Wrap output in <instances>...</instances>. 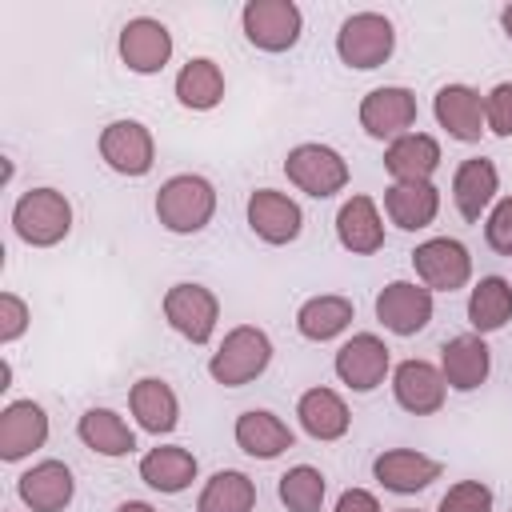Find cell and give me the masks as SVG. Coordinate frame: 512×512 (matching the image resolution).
<instances>
[{
	"mask_svg": "<svg viewBox=\"0 0 512 512\" xmlns=\"http://www.w3.org/2000/svg\"><path fill=\"white\" fill-rule=\"evenodd\" d=\"M216 192L204 176H172L156 196V216L168 232H200L212 220Z\"/></svg>",
	"mask_w": 512,
	"mask_h": 512,
	"instance_id": "cell-1",
	"label": "cell"
},
{
	"mask_svg": "<svg viewBox=\"0 0 512 512\" xmlns=\"http://www.w3.org/2000/svg\"><path fill=\"white\" fill-rule=\"evenodd\" d=\"M12 224H16L20 240L48 248V244H56V240L68 236V228H72V208H68L64 192H56V188H32V192H24V196L16 200Z\"/></svg>",
	"mask_w": 512,
	"mask_h": 512,
	"instance_id": "cell-2",
	"label": "cell"
},
{
	"mask_svg": "<svg viewBox=\"0 0 512 512\" xmlns=\"http://www.w3.org/2000/svg\"><path fill=\"white\" fill-rule=\"evenodd\" d=\"M268 360H272L268 336H264L260 328H248V324H244V328H232V332L224 336V344H220V352L212 356L208 372H212L216 384L240 388V384L256 380V376L268 368Z\"/></svg>",
	"mask_w": 512,
	"mask_h": 512,
	"instance_id": "cell-3",
	"label": "cell"
},
{
	"mask_svg": "<svg viewBox=\"0 0 512 512\" xmlns=\"http://www.w3.org/2000/svg\"><path fill=\"white\" fill-rule=\"evenodd\" d=\"M392 24L380 16V12H356L340 24V36H336V52L344 64L352 68H376L392 56Z\"/></svg>",
	"mask_w": 512,
	"mask_h": 512,
	"instance_id": "cell-4",
	"label": "cell"
},
{
	"mask_svg": "<svg viewBox=\"0 0 512 512\" xmlns=\"http://www.w3.org/2000/svg\"><path fill=\"white\" fill-rule=\"evenodd\" d=\"M284 172H288V180L296 188H304L308 196H320V200L332 196V192H340L348 184V164L332 148H324V144H300V148H292L288 160H284Z\"/></svg>",
	"mask_w": 512,
	"mask_h": 512,
	"instance_id": "cell-5",
	"label": "cell"
},
{
	"mask_svg": "<svg viewBox=\"0 0 512 512\" xmlns=\"http://www.w3.org/2000/svg\"><path fill=\"white\" fill-rule=\"evenodd\" d=\"M244 32L264 52H284L300 36V8L292 0H252L244 8Z\"/></svg>",
	"mask_w": 512,
	"mask_h": 512,
	"instance_id": "cell-6",
	"label": "cell"
},
{
	"mask_svg": "<svg viewBox=\"0 0 512 512\" xmlns=\"http://www.w3.org/2000/svg\"><path fill=\"white\" fill-rule=\"evenodd\" d=\"M412 264L420 272V280L436 292H456L468 284V272H472V260H468V248L460 240H428L412 252Z\"/></svg>",
	"mask_w": 512,
	"mask_h": 512,
	"instance_id": "cell-7",
	"label": "cell"
},
{
	"mask_svg": "<svg viewBox=\"0 0 512 512\" xmlns=\"http://www.w3.org/2000/svg\"><path fill=\"white\" fill-rule=\"evenodd\" d=\"M216 312H220L216 296H212L208 288H200V284H176V288H168V296H164V316H168V324H172L180 336H188L192 344H204V340L212 336Z\"/></svg>",
	"mask_w": 512,
	"mask_h": 512,
	"instance_id": "cell-8",
	"label": "cell"
},
{
	"mask_svg": "<svg viewBox=\"0 0 512 512\" xmlns=\"http://www.w3.org/2000/svg\"><path fill=\"white\" fill-rule=\"evenodd\" d=\"M376 316H380V324H384L388 332L412 336V332H420V328L432 320V288L396 280V284H388V288L376 296Z\"/></svg>",
	"mask_w": 512,
	"mask_h": 512,
	"instance_id": "cell-9",
	"label": "cell"
},
{
	"mask_svg": "<svg viewBox=\"0 0 512 512\" xmlns=\"http://www.w3.org/2000/svg\"><path fill=\"white\" fill-rule=\"evenodd\" d=\"M360 124L368 136H404V128L416 124V96L408 88H376L360 104Z\"/></svg>",
	"mask_w": 512,
	"mask_h": 512,
	"instance_id": "cell-10",
	"label": "cell"
},
{
	"mask_svg": "<svg viewBox=\"0 0 512 512\" xmlns=\"http://www.w3.org/2000/svg\"><path fill=\"white\" fill-rule=\"evenodd\" d=\"M388 372V348L384 340H376L372 332H360L352 336L340 352H336V376L356 388V392H372Z\"/></svg>",
	"mask_w": 512,
	"mask_h": 512,
	"instance_id": "cell-11",
	"label": "cell"
},
{
	"mask_svg": "<svg viewBox=\"0 0 512 512\" xmlns=\"http://www.w3.org/2000/svg\"><path fill=\"white\" fill-rule=\"evenodd\" d=\"M100 156L124 176H144L152 168V136L136 120H116L100 136Z\"/></svg>",
	"mask_w": 512,
	"mask_h": 512,
	"instance_id": "cell-12",
	"label": "cell"
},
{
	"mask_svg": "<svg viewBox=\"0 0 512 512\" xmlns=\"http://www.w3.org/2000/svg\"><path fill=\"white\" fill-rule=\"evenodd\" d=\"M120 56L132 72H160L172 56V36L160 20H128L124 32H120Z\"/></svg>",
	"mask_w": 512,
	"mask_h": 512,
	"instance_id": "cell-13",
	"label": "cell"
},
{
	"mask_svg": "<svg viewBox=\"0 0 512 512\" xmlns=\"http://www.w3.org/2000/svg\"><path fill=\"white\" fill-rule=\"evenodd\" d=\"M248 224L260 240L268 244H288L300 236V208L296 200H288L284 192H272V188H260L252 192L248 200Z\"/></svg>",
	"mask_w": 512,
	"mask_h": 512,
	"instance_id": "cell-14",
	"label": "cell"
},
{
	"mask_svg": "<svg viewBox=\"0 0 512 512\" xmlns=\"http://www.w3.org/2000/svg\"><path fill=\"white\" fill-rule=\"evenodd\" d=\"M48 440V416L32 400H16L0 412V456L20 460Z\"/></svg>",
	"mask_w": 512,
	"mask_h": 512,
	"instance_id": "cell-15",
	"label": "cell"
},
{
	"mask_svg": "<svg viewBox=\"0 0 512 512\" xmlns=\"http://www.w3.org/2000/svg\"><path fill=\"white\" fill-rule=\"evenodd\" d=\"M436 164H440V144L432 136H424V132H404L384 152V168L400 184H428V176L436 172Z\"/></svg>",
	"mask_w": 512,
	"mask_h": 512,
	"instance_id": "cell-16",
	"label": "cell"
},
{
	"mask_svg": "<svg viewBox=\"0 0 512 512\" xmlns=\"http://www.w3.org/2000/svg\"><path fill=\"white\" fill-rule=\"evenodd\" d=\"M444 372H436L432 364H424V360H404L400 368H396V400H400V408H408V412H416V416H428V412H436L440 404H444Z\"/></svg>",
	"mask_w": 512,
	"mask_h": 512,
	"instance_id": "cell-17",
	"label": "cell"
},
{
	"mask_svg": "<svg viewBox=\"0 0 512 512\" xmlns=\"http://www.w3.org/2000/svg\"><path fill=\"white\" fill-rule=\"evenodd\" d=\"M372 472L388 492H420L440 476V464L432 456L412 452V448H392V452L376 456Z\"/></svg>",
	"mask_w": 512,
	"mask_h": 512,
	"instance_id": "cell-18",
	"label": "cell"
},
{
	"mask_svg": "<svg viewBox=\"0 0 512 512\" xmlns=\"http://www.w3.org/2000/svg\"><path fill=\"white\" fill-rule=\"evenodd\" d=\"M20 500L32 512H60L72 500V472L60 460H44L20 476Z\"/></svg>",
	"mask_w": 512,
	"mask_h": 512,
	"instance_id": "cell-19",
	"label": "cell"
},
{
	"mask_svg": "<svg viewBox=\"0 0 512 512\" xmlns=\"http://www.w3.org/2000/svg\"><path fill=\"white\" fill-rule=\"evenodd\" d=\"M436 120L456 140H480V132H484V100L464 84H448V88L436 92Z\"/></svg>",
	"mask_w": 512,
	"mask_h": 512,
	"instance_id": "cell-20",
	"label": "cell"
},
{
	"mask_svg": "<svg viewBox=\"0 0 512 512\" xmlns=\"http://www.w3.org/2000/svg\"><path fill=\"white\" fill-rule=\"evenodd\" d=\"M452 196H456V208L464 220H480V212L488 208V200L496 196V164L476 156V160H464L456 168V180H452Z\"/></svg>",
	"mask_w": 512,
	"mask_h": 512,
	"instance_id": "cell-21",
	"label": "cell"
},
{
	"mask_svg": "<svg viewBox=\"0 0 512 512\" xmlns=\"http://www.w3.org/2000/svg\"><path fill=\"white\" fill-rule=\"evenodd\" d=\"M488 376V344L480 336H456L444 344V380L460 392L480 388Z\"/></svg>",
	"mask_w": 512,
	"mask_h": 512,
	"instance_id": "cell-22",
	"label": "cell"
},
{
	"mask_svg": "<svg viewBox=\"0 0 512 512\" xmlns=\"http://www.w3.org/2000/svg\"><path fill=\"white\" fill-rule=\"evenodd\" d=\"M236 444L248 452V456H260V460H272L280 456L284 448H292V428L272 416V412H244L236 420Z\"/></svg>",
	"mask_w": 512,
	"mask_h": 512,
	"instance_id": "cell-23",
	"label": "cell"
},
{
	"mask_svg": "<svg viewBox=\"0 0 512 512\" xmlns=\"http://www.w3.org/2000/svg\"><path fill=\"white\" fill-rule=\"evenodd\" d=\"M336 232H340V244L348 252H376L384 244V224L376 216V204L368 196H352L340 216H336Z\"/></svg>",
	"mask_w": 512,
	"mask_h": 512,
	"instance_id": "cell-24",
	"label": "cell"
},
{
	"mask_svg": "<svg viewBox=\"0 0 512 512\" xmlns=\"http://www.w3.org/2000/svg\"><path fill=\"white\" fill-rule=\"evenodd\" d=\"M384 208L392 216V224L416 232V228H428L436 208H440V196L432 184H392L384 192Z\"/></svg>",
	"mask_w": 512,
	"mask_h": 512,
	"instance_id": "cell-25",
	"label": "cell"
},
{
	"mask_svg": "<svg viewBox=\"0 0 512 512\" xmlns=\"http://www.w3.org/2000/svg\"><path fill=\"white\" fill-rule=\"evenodd\" d=\"M300 424L316 440H336L348 432V408L332 388H312L300 396Z\"/></svg>",
	"mask_w": 512,
	"mask_h": 512,
	"instance_id": "cell-26",
	"label": "cell"
},
{
	"mask_svg": "<svg viewBox=\"0 0 512 512\" xmlns=\"http://www.w3.org/2000/svg\"><path fill=\"white\" fill-rule=\"evenodd\" d=\"M140 476L144 484H152L156 492H180L192 484L196 476V456L188 448H152L140 460Z\"/></svg>",
	"mask_w": 512,
	"mask_h": 512,
	"instance_id": "cell-27",
	"label": "cell"
},
{
	"mask_svg": "<svg viewBox=\"0 0 512 512\" xmlns=\"http://www.w3.org/2000/svg\"><path fill=\"white\" fill-rule=\"evenodd\" d=\"M468 320L476 332H496L512 320V284L500 280V276H488L472 288V300H468Z\"/></svg>",
	"mask_w": 512,
	"mask_h": 512,
	"instance_id": "cell-28",
	"label": "cell"
},
{
	"mask_svg": "<svg viewBox=\"0 0 512 512\" xmlns=\"http://www.w3.org/2000/svg\"><path fill=\"white\" fill-rule=\"evenodd\" d=\"M176 96L184 108H196V112H208L220 104L224 96V76L212 60H188L176 76Z\"/></svg>",
	"mask_w": 512,
	"mask_h": 512,
	"instance_id": "cell-29",
	"label": "cell"
},
{
	"mask_svg": "<svg viewBox=\"0 0 512 512\" xmlns=\"http://www.w3.org/2000/svg\"><path fill=\"white\" fill-rule=\"evenodd\" d=\"M132 412H136V420L148 432H172L176 428V416H180L172 388L164 380H152V376L140 380V384H132Z\"/></svg>",
	"mask_w": 512,
	"mask_h": 512,
	"instance_id": "cell-30",
	"label": "cell"
},
{
	"mask_svg": "<svg viewBox=\"0 0 512 512\" xmlns=\"http://www.w3.org/2000/svg\"><path fill=\"white\" fill-rule=\"evenodd\" d=\"M80 440L88 448H96L100 456H124V452L136 448L132 428L116 412H108V408H92V412L80 416Z\"/></svg>",
	"mask_w": 512,
	"mask_h": 512,
	"instance_id": "cell-31",
	"label": "cell"
},
{
	"mask_svg": "<svg viewBox=\"0 0 512 512\" xmlns=\"http://www.w3.org/2000/svg\"><path fill=\"white\" fill-rule=\"evenodd\" d=\"M348 320H352V300H344V296H316V300H308L300 308L296 328L308 340H332L336 332L348 328Z\"/></svg>",
	"mask_w": 512,
	"mask_h": 512,
	"instance_id": "cell-32",
	"label": "cell"
},
{
	"mask_svg": "<svg viewBox=\"0 0 512 512\" xmlns=\"http://www.w3.org/2000/svg\"><path fill=\"white\" fill-rule=\"evenodd\" d=\"M252 504H256V484L244 472H216L200 492L196 512H252Z\"/></svg>",
	"mask_w": 512,
	"mask_h": 512,
	"instance_id": "cell-33",
	"label": "cell"
},
{
	"mask_svg": "<svg viewBox=\"0 0 512 512\" xmlns=\"http://www.w3.org/2000/svg\"><path fill=\"white\" fill-rule=\"evenodd\" d=\"M280 500L288 504V512H320L324 504V476L308 464L292 468L280 476Z\"/></svg>",
	"mask_w": 512,
	"mask_h": 512,
	"instance_id": "cell-34",
	"label": "cell"
},
{
	"mask_svg": "<svg viewBox=\"0 0 512 512\" xmlns=\"http://www.w3.org/2000/svg\"><path fill=\"white\" fill-rule=\"evenodd\" d=\"M436 512H492V492L480 484V480H464V484H452L440 500Z\"/></svg>",
	"mask_w": 512,
	"mask_h": 512,
	"instance_id": "cell-35",
	"label": "cell"
},
{
	"mask_svg": "<svg viewBox=\"0 0 512 512\" xmlns=\"http://www.w3.org/2000/svg\"><path fill=\"white\" fill-rule=\"evenodd\" d=\"M484 120L496 136H512V84H496L484 100Z\"/></svg>",
	"mask_w": 512,
	"mask_h": 512,
	"instance_id": "cell-36",
	"label": "cell"
},
{
	"mask_svg": "<svg viewBox=\"0 0 512 512\" xmlns=\"http://www.w3.org/2000/svg\"><path fill=\"white\" fill-rule=\"evenodd\" d=\"M484 232H488V244H492L496 252L512 256V196L496 204V212L488 216V228H484Z\"/></svg>",
	"mask_w": 512,
	"mask_h": 512,
	"instance_id": "cell-37",
	"label": "cell"
},
{
	"mask_svg": "<svg viewBox=\"0 0 512 512\" xmlns=\"http://www.w3.org/2000/svg\"><path fill=\"white\" fill-rule=\"evenodd\" d=\"M24 324H28L24 300H16L12 292H4V296H0V340H4V344L16 340V336L24 332Z\"/></svg>",
	"mask_w": 512,
	"mask_h": 512,
	"instance_id": "cell-38",
	"label": "cell"
},
{
	"mask_svg": "<svg viewBox=\"0 0 512 512\" xmlns=\"http://www.w3.org/2000/svg\"><path fill=\"white\" fill-rule=\"evenodd\" d=\"M336 512H380V504H376L372 492H364V488H348V492L340 496Z\"/></svg>",
	"mask_w": 512,
	"mask_h": 512,
	"instance_id": "cell-39",
	"label": "cell"
},
{
	"mask_svg": "<svg viewBox=\"0 0 512 512\" xmlns=\"http://www.w3.org/2000/svg\"><path fill=\"white\" fill-rule=\"evenodd\" d=\"M116 512H156V508H148V504H140V500H128V504H120Z\"/></svg>",
	"mask_w": 512,
	"mask_h": 512,
	"instance_id": "cell-40",
	"label": "cell"
},
{
	"mask_svg": "<svg viewBox=\"0 0 512 512\" xmlns=\"http://www.w3.org/2000/svg\"><path fill=\"white\" fill-rule=\"evenodd\" d=\"M500 24H504V32H508V36H512V4H508V8H504V12H500Z\"/></svg>",
	"mask_w": 512,
	"mask_h": 512,
	"instance_id": "cell-41",
	"label": "cell"
},
{
	"mask_svg": "<svg viewBox=\"0 0 512 512\" xmlns=\"http://www.w3.org/2000/svg\"><path fill=\"white\" fill-rule=\"evenodd\" d=\"M400 512H412V508H400Z\"/></svg>",
	"mask_w": 512,
	"mask_h": 512,
	"instance_id": "cell-42",
	"label": "cell"
}]
</instances>
